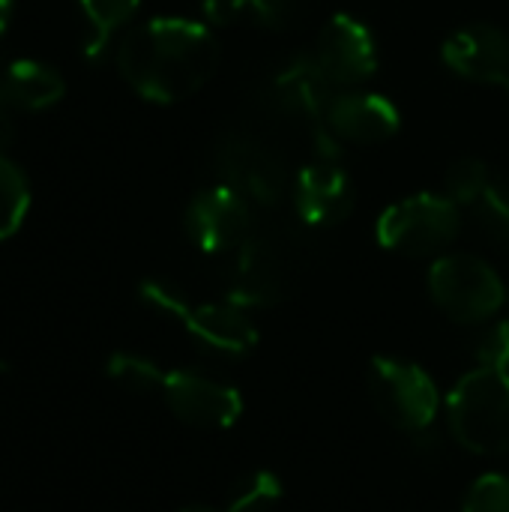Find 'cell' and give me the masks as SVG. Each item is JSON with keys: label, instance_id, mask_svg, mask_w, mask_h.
Returning <instances> with one entry per match:
<instances>
[{"label": "cell", "instance_id": "6da1fadb", "mask_svg": "<svg viewBox=\"0 0 509 512\" xmlns=\"http://www.w3.org/2000/svg\"><path fill=\"white\" fill-rule=\"evenodd\" d=\"M219 60L213 30L192 18H150L129 30L117 48L123 81L156 105L195 96L213 78Z\"/></svg>", "mask_w": 509, "mask_h": 512}, {"label": "cell", "instance_id": "7a4b0ae2", "mask_svg": "<svg viewBox=\"0 0 509 512\" xmlns=\"http://www.w3.org/2000/svg\"><path fill=\"white\" fill-rule=\"evenodd\" d=\"M309 261V246L300 231L267 228L231 252L228 267V300L240 309H267L285 303Z\"/></svg>", "mask_w": 509, "mask_h": 512}, {"label": "cell", "instance_id": "3957f363", "mask_svg": "<svg viewBox=\"0 0 509 512\" xmlns=\"http://www.w3.org/2000/svg\"><path fill=\"white\" fill-rule=\"evenodd\" d=\"M453 438L477 456L509 453V372L477 366L447 399Z\"/></svg>", "mask_w": 509, "mask_h": 512}, {"label": "cell", "instance_id": "277c9868", "mask_svg": "<svg viewBox=\"0 0 509 512\" xmlns=\"http://www.w3.org/2000/svg\"><path fill=\"white\" fill-rule=\"evenodd\" d=\"M141 300L150 309L180 321L183 330L207 351H216L225 357H243L258 345V330L252 324V318L246 315V309H240L231 300L192 303L183 291H177L174 285L159 282V279L141 282Z\"/></svg>", "mask_w": 509, "mask_h": 512}, {"label": "cell", "instance_id": "5b68a950", "mask_svg": "<svg viewBox=\"0 0 509 512\" xmlns=\"http://www.w3.org/2000/svg\"><path fill=\"white\" fill-rule=\"evenodd\" d=\"M459 231H462L459 204L435 192H417L411 198L390 204L375 225L378 243L408 258L441 255L444 249L453 246Z\"/></svg>", "mask_w": 509, "mask_h": 512}, {"label": "cell", "instance_id": "8992f818", "mask_svg": "<svg viewBox=\"0 0 509 512\" xmlns=\"http://www.w3.org/2000/svg\"><path fill=\"white\" fill-rule=\"evenodd\" d=\"M429 294L456 324H483L507 303V288L495 267L471 252L438 255L429 267Z\"/></svg>", "mask_w": 509, "mask_h": 512}, {"label": "cell", "instance_id": "52a82bcc", "mask_svg": "<svg viewBox=\"0 0 509 512\" xmlns=\"http://www.w3.org/2000/svg\"><path fill=\"white\" fill-rule=\"evenodd\" d=\"M213 165L219 183L237 189L252 207H276L291 195L294 177L288 174L282 153L252 132H225L216 141Z\"/></svg>", "mask_w": 509, "mask_h": 512}, {"label": "cell", "instance_id": "ba28073f", "mask_svg": "<svg viewBox=\"0 0 509 512\" xmlns=\"http://www.w3.org/2000/svg\"><path fill=\"white\" fill-rule=\"evenodd\" d=\"M366 387L375 411L399 432H429L438 417V387L429 372L399 357H372Z\"/></svg>", "mask_w": 509, "mask_h": 512}, {"label": "cell", "instance_id": "9c48e42d", "mask_svg": "<svg viewBox=\"0 0 509 512\" xmlns=\"http://www.w3.org/2000/svg\"><path fill=\"white\" fill-rule=\"evenodd\" d=\"M183 222L204 255H231L252 237L255 207L237 189L216 183L192 195Z\"/></svg>", "mask_w": 509, "mask_h": 512}, {"label": "cell", "instance_id": "30bf717a", "mask_svg": "<svg viewBox=\"0 0 509 512\" xmlns=\"http://www.w3.org/2000/svg\"><path fill=\"white\" fill-rule=\"evenodd\" d=\"M162 399L177 420L192 429L222 432L243 414V396L237 387L216 381L195 369H171L162 381Z\"/></svg>", "mask_w": 509, "mask_h": 512}, {"label": "cell", "instance_id": "8fae6325", "mask_svg": "<svg viewBox=\"0 0 509 512\" xmlns=\"http://www.w3.org/2000/svg\"><path fill=\"white\" fill-rule=\"evenodd\" d=\"M312 54L333 87H357L378 69V42L369 24L348 12L327 18Z\"/></svg>", "mask_w": 509, "mask_h": 512}, {"label": "cell", "instance_id": "7c38bea8", "mask_svg": "<svg viewBox=\"0 0 509 512\" xmlns=\"http://www.w3.org/2000/svg\"><path fill=\"white\" fill-rule=\"evenodd\" d=\"M333 81L318 66L315 54H300L276 69L267 81V108L285 120L306 123L312 132L327 129L324 114L333 102Z\"/></svg>", "mask_w": 509, "mask_h": 512}, {"label": "cell", "instance_id": "4fadbf2b", "mask_svg": "<svg viewBox=\"0 0 509 512\" xmlns=\"http://www.w3.org/2000/svg\"><path fill=\"white\" fill-rule=\"evenodd\" d=\"M291 204L306 228L321 231L351 216L357 204V192L351 177L339 168L336 159H312L294 174Z\"/></svg>", "mask_w": 509, "mask_h": 512}, {"label": "cell", "instance_id": "5bb4252c", "mask_svg": "<svg viewBox=\"0 0 509 512\" xmlns=\"http://www.w3.org/2000/svg\"><path fill=\"white\" fill-rule=\"evenodd\" d=\"M444 63L468 81L498 87L509 96V36L498 24H468L447 36Z\"/></svg>", "mask_w": 509, "mask_h": 512}, {"label": "cell", "instance_id": "9a60e30c", "mask_svg": "<svg viewBox=\"0 0 509 512\" xmlns=\"http://www.w3.org/2000/svg\"><path fill=\"white\" fill-rule=\"evenodd\" d=\"M324 126L339 141L378 144V141H387V138H393L399 132L402 114L381 93L348 90V93L333 96V102H330V108L324 114Z\"/></svg>", "mask_w": 509, "mask_h": 512}, {"label": "cell", "instance_id": "2e32d148", "mask_svg": "<svg viewBox=\"0 0 509 512\" xmlns=\"http://www.w3.org/2000/svg\"><path fill=\"white\" fill-rule=\"evenodd\" d=\"M66 81L42 60H15L0 75V102L18 111H42L63 99Z\"/></svg>", "mask_w": 509, "mask_h": 512}, {"label": "cell", "instance_id": "e0dca14e", "mask_svg": "<svg viewBox=\"0 0 509 512\" xmlns=\"http://www.w3.org/2000/svg\"><path fill=\"white\" fill-rule=\"evenodd\" d=\"M297 12V0H204V15L225 24H252L267 30H282Z\"/></svg>", "mask_w": 509, "mask_h": 512}, {"label": "cell", "instance_id": "ac0fdd59", "mask_svg": "<svg viewBox=\"0 0 509 512\" xmlns=\"http://www.w3.org/2000/svg\"><path fill=\"white\" fill-rule=\"evenodd\" d=\"M81 12H84V21H87V42H84V54L90 60H96L108 39L123 27L129 24V18L138 12L141 0H78Z\"/></svg>", "mask_w": 509, "mask_h": 512}, {"label": "cell", "instance_id": "d6986e66", "mask_svg": "<svg viewBox=\"0 0 509 512\" xmlns=\"http://www.w3.org/2000/svg\"><path fill=\"white\" fill-rule=\"evenodd\" d=\"M30 210V183L24 171L0 153V240H9Z\"/></svg>", "mask_w": 509, "mask_h": 512}, {"label": "cell", "instance_id": "ffe728a7", "mask_svg": "<svg viewBox=\"0 0 509 512\" xmlns=\"http://www.w3.org/2000/svg\"><path fill=\"white\" fill-rule=\"evenodd\" d=\"M282 492H285L282 480L273 471L267 468L249 471L231 486L225 512H273L282 501Z\"/></svg>", "mask_w": 509, "mask_h": 512}, {"label": "cell", "instance_id": "44dd1931", "mask_svg": "<svg viewBox=\"0 0 509 512\" xmlns=\"http://www.w3.org/2000/svg\"><path fill=\"white\" fill-rule=\"evenodd\" d=\"M471 213H474V222L480 225V231L492 243L509 249V177L492 174L486 192L471 207Z\"/></svg>", "mask_w": 509, "mask_h": 512}, {"label": "cell", "instance_id": "7402d4cb", "mask_svg": "<svg viewBox=\"0 0 509 512\" xmlns=\"http://www.w3.org/2000/svg\"><path fill=\"white\" fill-rule=\"evenodd\" d=\"M105 372L114 384H120L123 390H132V393L162 390V381H165V372L153 360L138 357V354H126V351L111 354Z\"/></svg>", "mask_w": 509, "mask_h": 512}, {"label": "cell", "instance_id": "603a6c76", "mask_svg": "<svg viewBox=\"0 0 509 512\" xmlns=\"http://www.w3.org/2000/svg\"><path fill=\"white\" fill-rule=\"evenodd\" d=\"M492 180V171L483 159H474V156H465L459 162H453L447 168V177H444V186H447V198H453L459 207H474L480 201V195L486 192Z\"/></svg>", "mask_w": 509, "mask_h": 512}, {"label": "cell", "instance_id": "cb8c5ba5", "mask_svg": "<svg viewBox=\"0 0 509 512\" xmlns=\"http://www.w3.org/2000/svg\"><path fill=\"white\" fill-rule=\"evenodd\" d=\"M462 512H509V474H483L474 480Z\"/></svg>", "mask_w": 509, "mask_h": 512}, {"label": "cell", "instance_id": "d4e9b609", "mask_svg": "<svg viewBox=\"0 0 509 512\" xmlns=\"http://www.w3.org/2000/svg\"><path fill=\"white\" fill-rule=\"evenodd\" d=\"M477 360H480V366L509 372V318L492 324L483 333V339L477 342Z\"/></svg>", "mask_w": 509, "mask_h": 512}, {"label": "cell", "instance_id": "484cf974", "mask_svg": "<svg viewBox=\"0 0 509 512\" xmlns=\"http://www.w3.org/2000/svg\"><path fill=\"white\" fill-rule=\"evenodd\" d=\"M15 141V123L6 111V105H0V153H6V147Z\"/></svg>", "mask_w": 509, "mask_h": 512}, {"label": "cell", "instance_id": "4316f807", "mask_svg": "<svg viewBox=\"0 0 509 512\" xmlns=\"http://www.w3.org/2000/svg\"><path fill=\"white\" fill-rule=\"evenodd\" d=\"M9 15H12V0H0V33L6 30V24H9Z\"/></svg>", "mask_w": 509, "mask_h": 512}, {"label": "cell", "instance_id": "83f0119b", "mask_svg": "<svg viewBox=\"0 0 509 512\" xmlns=\"http://www.w3.org/2000/svg\"><path fill=\"white\" fill-rule=\"evenodd\" d=\"M180 512H222V510H216V507H204V504H195V507H186V510H180Z\"/></svg>", "mask_w": 509, "mask_h": 512}, {"label": "cell", "instance_id": "f1b7e54d", "mask_svg": "<svg viewBox=\"0 0 509 512\" xmlns=\"http://www.w3.org/2000/svg\"><path fill=\"white\" fill-rule=\"evenodd\" d=\"M9 375V363L6 360H0V378H6Z\"/></svg>", "mask_w": 509, "mask_h": 512}, {"label": "cell", "instance_id": "f546056e", "mask_svg": "<svg viewBox=\"0 0 509 512\" xmlns=\"http://www.w3.org/2000/svg\"><path fill=\"white\" fill-rule=\"evenodd\" d=\"M507 306H509V294H507Z\"/></svg>", "mask_w": 509, "mask_h": 512}]
</instances>
